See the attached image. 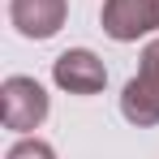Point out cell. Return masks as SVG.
Wrapping results in <instances>:
<instances>
[{"instance_id":"obj_1","label":"cell","mask_w":159,"mask_h":159,"mask_svg":"<svg viewBox=\"0 0 159 159\" xmlns=\"http://www.w3.org/2000/svg\"><path fill=\"white\" fill-rule=\"evenodd\" d=\"M120 116L138 129L159 125V39H151L138 56V73L120 90Z\"/></svg>"},{"instance_id":"obj_3","label":"cell","mask_w":159,"mask_h":159,"mask_svg":"<svg viewBox=\"0 0 159 159\" xmlns=\"http://www.w3.org/2000/svg\"><path fill=\"white\" fill-rule=\"evenodd\" d=\"M103 34L116 43H138L159 30V0H103Z\"/></svg>"},{"instance_id":"obj_6","label":"cell","mask_w":159,"mask_h":159,"mask_svg":"<svg viewBox=\"0 0 159 159\" xmlns=\"http://www.w3.org/2000/svg\"><path fill=\"white\" fill-rule=\"evenodd\" d=\"M4 159H56V151L43 142V138H22V142L9 146V155H4Z\"/></svg>"},{"instance_id":"obj_5","label":"cell","mask_w":159,"mask_h":159,"mask_svg":"<svg viewBox=\"0 0 159 159\" xmlns=\"http://www.w3.org/2000/svg\"><path fill=\"white\" fill-rule=\"evenodd\" d=\"M69 17V0H9V22L22 39H52Z\"/></svg>"},{"instance_id":"obj_2","label":"cell","mask_w":159,"mask_h":159,"mask_svg":"<svg viewBox=\"0 0 159 159\" xmlns=\"http://www.w3.org/2000/svg\"><path fill=\"white\" fill-rule=\"evenodd\" d=\"M48 112H52L48 90H43L34 78H22V73L4 78V86H0V116H4V129L30 133V129H39V125L48 120Z\"/></svg>"},{"instance_id":"obj_4","label":"cell","mask_w":159,"mask_h":159,"mask_svg":"<svg viewBox=\"0 0 159 159\" xmlns=\"http://www.w3.org/2000/svg\"><path fill=\"white\" fill-rule=\"evenodd\" d=\"M52 82L69 95H99L107 86V69L90 48H69L52 60Z\"/></svg>"}]
</instances>
